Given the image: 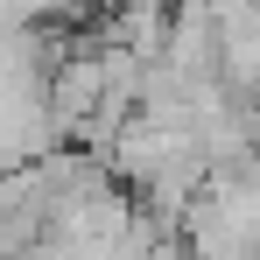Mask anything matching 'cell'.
I'll use <instances>...</instances> for the list:
<instances>
[{"label": "cell", "mask_w": 260, "mask_h": 260, "mask_svg": "<svg viewBox=\"0 0 260 260\" xmlns=\"http://www.w3.org/2000/svg\"><path fill=\"white\" fill-rule=\"evenodd\" d=\"M176 239L190 260H260V155L211 169V183L176 218Z\"/></svg>", "instance_id": "cell-1"}]
</instances>
